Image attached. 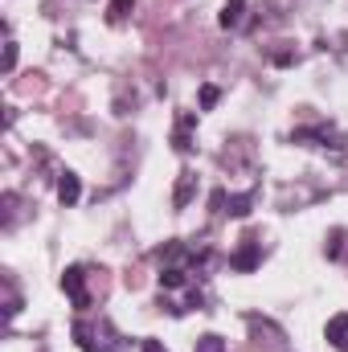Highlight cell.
<instances>
[{"mask_svg": "<svg viewBox=\"0 0 348 352\" xmlns=\"http://www.w3.org/2000/svg\"><path fill=\"white\" fill-rule=\"evenodd\" d=\"M70 336L78 340L83 352H119L123 344H127V340L115 332V324H111L107 316H98V320H74Z\"/></svg>", "mask_w": 348, "mask_h": 352, "instance_id": "1", "label": "cell"}, {"mask_svg": "<svg viewBox=\"0 0 348 352\" xmlns=\"http://www.w3.org/2000/svg\"><path fill=\"white\" fill-rule=\"evenodd\" d=\"M295 144H312V148H332V156H345V135L336 131V127H328V123H316V127H299L295 135H291Z\"/></svg>", "mask_w": 348, "mask_h": 352, "instance_id": "2", "label": "cell"}, {"mask_svg": "<svg viewBox=\"0 0 348 352\" xmlns=\"http://www.w3.org/2000/svg\"><path fill=\"white\" fill-rule=\"evenodd\" d=\"M87 278H90V270L83 263H74V266H66V274H62V291H66V299L78 307V311H87L90 307V291H87Z\"/></svg>", "mask_w": 348, "mask_h": 352, "instance_id": "3", "label": "cell"}, {"mask_svg": "<svg viewBox=\"0 0 348 352\" xmlns=\"http://www.w3.org/2000/svg\"><path fill=\"white\" fill-rule=\"evenodd\" d=\"M250 205H254V192H226V188H217L213 192V209L217 213H230V217H246L250 213Z\"/></svg>", "mask_w": 348, "mask_h": 352, "instance_id": "4", "label": "cell"}, {"mask_svg": "<svg viewBox=\"0 0 348 352\" xmlns=\"http://www.w3.org/2000/svg\"><path fill=\"white\" fill-rule=\"evenodd\" d=\"M259 263H262V246L254 242V238H242V246L230 254V266H234V270H242V274L259 270Z\"/></svg>", "mask_w": 348, "mask_h": 352, "instance_id": "5", "label": "cell"}, {"mask_svg": "<svg viewBox=\"0 0 348 352\" xmlns=\"http://www.w3.org/2000/svg\"><path fill=\"white\" fill-rule=\"evenodd\" d=\"M324 336H328V344H332V349L348 352V311H340V316H332V320H328Z\"/></svg>", "mask_w": 348, "mask_h": 352, "instance_id": "6", "label": "cell"}, {"mask_svg": "<svg viewBox=\"0 0 348 352\" xmlns=\"http://www.w3.org/2000/svg\"><path fill=\"white\" fill-rule=\"evenodd\" d=\"M78 192H83L78 176L70 173V168H66V173H58V201H62L66 209H70V205H78Z\"/></svg>", "mask_w": 348, "mask_h": 352, "instance_id": "7", "label": "cell"}, {"mask_svg": "<svg viewBox=\"0 0 348 352\" xmlns=\"http://www.w3.org/2000/svg\"><path fill=\"white\" fill-rule=\"evenodd\" d=\"M193 127H197L193 115H180V119H176V131H173V148L176 152H188V148H193Z\"/></svg>", "mask_w": 348, "mask_h": 352, "instance_id": "8", "label": "cell"}, {"mask_svg": "<svg viewBox=\"0 0 348 352\" xmlns=\"http://www.w3.org/2000/svg\"><path fill=\"white\" fill-rule=\"evenodd\" d=\"M193 188H197V176L184 168V173H180V180H176V192H173V205H176V209H184V205L193 201Z\"/></svg>", "mask_w": 348, "mask_h": 352, "instance_id": "9", "label": "cell"}, {"mask_svg": "<svg viewBox=\"0 0 348 352\" xmlns=\"http://www.w3.org/2000/svg\"><path fill=\"white\" fill-rule=\"evenodd\" d=\"M242 12H246V0H226V8H221V29H238L242 25Z\"/></svg>", "mask_w": 348, "mask_h": 352, "instance_id": "10", "label": "cell"}, {"mask_svg": "<svg viewBox=\"0 0 348 352\" xmlns=\"http://www.w3.org/2000/svg\"><path fill=\"white\" fill-rule=\"evenodd\" d=\"M131 8H135V0H111V4H107V21H111V25H123V21L131 16Z\"/></svg>", "mask_w": 348, "mask_h": 352, "instance_id": "11", "label": "cell"}, {"mask_svg": "<svg viewBox=\"0 0 348 352\" xmlns=\"http://www.w3.org/2000/svg\"><path fill=\"white\" fill-rule=\"evenodd\" d=\"M197 352H226V340H221L217 332H205V336L197 340Z\"/></svg>", "mask_w": 348, "mask_h": 352, "instance_id": "12", "label": "cell"}, {"mask_svg": "<svg viewBox=\"0 0 348 352\" xmlns=\"http://www.w3.org/2000/svg\"><path fill=\"white\" fill-rule=\"evenodd\" d=\"M217 98H221V90H217V87H201V111H213V107H217Z\"/></svg>", "mask_w": 348, "mask_h": 352, "instance_id": "13", "label": "cell"}, {"mask_svg": "<svg viewBox=\"0 0 348 352\" xmlns=\"http://www.w3.org/2000/svg\"><path fill=\"white\" fill-rule=\"evenodd\" d=\"M12 66H17V41L8 37L4 41V70H12Z\"/></svg>", "mask_w": 348, "mask_h": 352, "instance_id": "14", "label": "cell"}, {"mask_svg": "<svg viewBox=\"0 0 348 352\" xmlns=\"http://www.w3.org/2000/svg\"><path fill=\"white\" fill-rule=\"evenodd\" d=\"M140 349H144V352H168L160 340H152V336H144V340H140Z\"/></svg>", "mask_w": 348, "mask_h": 352, "instance_id": "15", "label": "cell"}]
</instances>
